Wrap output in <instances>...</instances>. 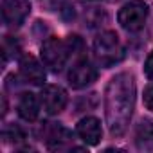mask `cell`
Listing matches in <instances>:
<instances>
[{
	"instance_id": "obj_11",
	"label": "cell",
	"mask_w": 153,
	"mask_h": 153,
	"mask_svg": "<svg viewBox=\"0 0 153 153\" xmlns=\"http://www.w3.org/2000/svg\"><path fill=\"white\" fill-rule=\"evenodd\" d=\"M16 110H18V115H20L24 121H27V123L36 121V119H38V114H40L38 97H36L33 92H24V94H20Z\"/></svg>"
},
{
	"instance_id": "obj_12",
	"label": "cell",
	"mask_w": 153,
	"mask_h": 153,
	"mask_svg": "<svg viewBox=\"0 0 153 153\" xmlns=\"http://www.w3.org/2000/svg\"><path fill=\"white\" fill-rule=\"evenodd\" d=\"M135 144L140 151H153V121L142 119L135 128Z\"/></svg>"
},
{
	"instance_id": "obj_14",
	"label": "cell",
	"mask_w": 153,
	"mask_h": 153,
	"mask_svg": "<svg viewBox=\"0 0 153 153\" xmlns=\"http://www.w3.org/2000/svg\"><path fill=\"white\" fill-rule=\"evenodd\" d=\"M2 49H4V61H7L9 58H16L20 54V43L11 36L4 38V47Z\"/></svg>"
},
{
	"instance_id": "obj_5",
	"label": "cell",
	"mask_w": 153,
	"mask_h": 153,
	"mask_svg": "<svg viewBox=\"0 0 153 153\" xmlns=\"http://www.w3.org/2000/svg\"><path fill=\"white\" fill-rule=\"evenodd\" d=\"M97 68L94 67L92 61H88L87 58L76 61L72 65V68L68 70V85L72 88H85L88 85H92L97 79Z\"/></svg>"
},
{
	"instance_id": "obj_1",
	"label": "cell",
	"mask_w": 153,
	"mask_h": 153,
	"mask_svg": "<svg viewBox=\"0 0 153 153\" xmlns=\"http://www.w3.org/2000/svg\"><path fill=\"white\" fill-rule=\"evenodd\" d=\"M135 78L130 72H119L108 81L105 90V117L112 135L126 133L135 110Z\"/></svg>"
},
{
	"instance_id": "obj_7",
	"label": "cell",
	"mask_w": 153,
	"mask_h": 153,
	"mask_svg": "<svg viewBox=\"0 0 153 153\" xmlns=\"http://www.w3.org/2000/svg\"><path fill=\"white\" fill-rule=\"evenodd\" d=\"M31 13L29 0H2V18L9 27H20Z\"/></svg>"
},
{
	"instance_id": "obj_10",
	"label": "cell",
	"mask_w": 153,
	"mask_h": 153,
	"mask_svg": "<svg viewBox=\"0 0 153 153\" xmlns=\"http://www.w3.org/2000/svg\"><path fill=\"white\" fill-rule=\"evenodd\" d=\"M20 76L24 78L25 83H31V85H43L45 83V68L33 56H24L20 59Z\"/></svg>"
},
{
	"instance_id": "obj_13",
	"label": "cell",
	"mask_w": 153,
	"mask_h": 153,
	"mask_svg": "<svg viewBox=\"0 0 153 153\" xmlns=\"http://www.w3.org/2000/svg\"><path fill=\"white\" fill-rule=\"evenodd\" d=\"M2 139L6 142H13V144H22L25 140V131L18 126V124H6L2 130Z\"/></svg>"
},
{
	"instance_id": "obj_16",
	"label": "cell",
	"mask_w": 153,
	"mask_h": 153,
	"mask_svg": "<svg viewBox=\"0 0 153 153\" xmlns=\"http://www.w3.org/2000/svg\"><path fill=\"white\" fill-rule=\"evenodd\" d=\"M38 2L47 9V11H54V9H59L63 6V0H38Z\"/></svg>"
},
{
	"instance_id": "obj_2",
	"label": "cell",
	"mask_w": 153,
	"mask_h": 153,
	"mask_svg": "<svg viewBox=\"0 0 153 153\" xmlns=\"http://www.w3.org/2000/svg\"><path fill=\"white\" fill-rule=\"evenodd\" d=\"M94 56H96V61L105 68H110V67L117 65L119 61H123L124 47H123L117 33H114V31L99 33L94 40Z\"/></svg>"
},
{
	"instance_id": "obj_9",
	"label": "cell",
	"mask_w": 153,
	"mask_h": 153,
	"mask_svg": "<svg viewBox=\"0 0 153 153\" xmlns=\"http://www.w3.org/2000/svg\"><path fill=\"white\" fill-rule=\"evenodd\" d=\"M76 133L79 135V139L88 144V146H96L99 144L101 137H103V128H101V121L96 117H83L78 126H76Z\"/></svg>"
},
{
	"instance_id": "obj_18",
	"label": "cell",
	"mask_w": 153,
	"mask_h": 153,
	"mask_svg": "<svg viewBox=\"0 0 153 153\" xmlns=\"http://www.w3.org/2000/svg\"><path fill=\"white\" fill-rule=\"evenodd\" d=\"M144 72H146V76L153 81V52L148 56V59H146V63H144Z\"/></svg>"
},
{
	"instance_id": "obj_17",
	"label": "cell",
	"mask_w": 153,
	"mask_h": 153,
	"mask_svg": "<svg viewBox=\"0 0 153 153\" xmlns=\"http://www.w3.org/2000/svg\"><path fill=\"white\" fill-rule=\"evenodd\" d=\"M144 105H146L148 110L153 112V87H148L144 90Z\"/></svg>"
},
{
	"instance_id": "obj_4",
	"label": "cell",
	"mask_w": 153,
	"mask_h": 153,
	"mask_svg": "<svg viewBox=\"0 0 153 153\" xmlns=\"http://www.w3.org/2000/svg\"><path fill=\"white\" fill-rule=\"evenodd\" d=\"M146 18H148V6L142 0H130L117 13V20L121 27L130 33L140 31L146 24Z\"/></svg>"
},
{
	"instance_id": "obj_6",
	"label": "cell",
	"mask_w": 153,
	"mask_h": 153,
	"mask_svg": "<svg viewBox=\"0 0 153 153\" xmlns=\"http://www.w3.org/2000/svg\"><path fill=\"white\" fill-rule=\"evenodd\" d=\"M40 103L49 115H56L65 110L68 103V96L59 85H45L40 94Z\"/></svg>"
},
{
	"instance_id": "obj_8",
	"label": "cell",
	"mask_w": 153,
	"mask_h": 153,
	"mask_svg": "<svg viewBox=\"0 0 153 153\" xmlns=\"http://www.w3.org/2000/svg\"><path fill=\"white\" fill-rule=\"evenodd\" d=\"M43 139L49 149H65L72 142V133L59 123H47L43 130Z\"/></svg>"
},
{
	"instance_id": "obj_3",
	"label": "cell",
	"mask_w": 153,
	"mask_h": 153,
	"mask_svg": "<svg viewBox=\"0 0 153 153\" xmlns=\"http://www.w3.org/2000/svg\"><path fill=\"white\" fill-rule=\"evenodd\" d=\"M40 54H42V61H43L45 67H49L52 72H59L65 67V63H67L70 49H68L67 42L51 36V38H47L42 43Z\"/></svg>"
},
{
	"instance_id": "obj_15",
	"label": "cell",
	"mask_w": 153,
	"mask_h": 153,
	"mask_svg": "<svg viewBox=\"0 0 153 153\" xmlns=\"http://www.w3.org/2000/svg\"><path fill=\"white\" fill-rule=\"evenodd\" d=\"M87 22L90 27H96V25H103L106 22V15L103 11H88L87 13Z\"/></svg>"
}]
</instances>
